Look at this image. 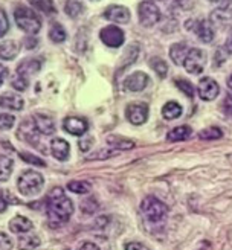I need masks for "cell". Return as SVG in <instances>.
I'll return each mask as SVG.
<instances>
[{"instance_id":"1","label":"cell","mask_w":232,"mask_h":250,"mask_svg":"<svg viewBox=\"0 0 232 250\" xmlns=\"http://www.w3.org/2000/svg\"><path fill=\"white\" fill-rule=\"evenodd\" d=\"M47 220L52 228H60L66 224L73 214V203L69 200L61 188H54L47 197Z\"/></svg>"},{"instance_id":"2","label":"cell","mask_w":232,"mask_h":250,"mask_svg":"<svg viewBox=\"0 0 232 250\" xmlns=\"http://www.w3.org/2000/svg\"><path fill=\"white\" fill-rule=\"evenodd\" d=\"M141 212L145 218V221H148L151 224L162 223L168 214V208L157 200L156 197H145L144 202L141 203Z\"/></svg>"},{"instance_id":"3","label":"cell","mask_w":232,"mask_h":250,"mask_svg":"<svg viewBox=\"0 0 232 250\" xmlns=\"http://www.w3.org/2000/svg\"><path fill=\"white\" fill-rule=\"evenodd\" d=\"M43 185H44V179L40 172L37 171H24L19 182H17V188H19V192L21 195H26V197H32L37 195L42 189H43Z\"/></svg>"},{"instance_id":"4","label":"cell","mask_w":232,"mask_h":250,"mask_svg":"<svg viewBox=\"0 0 232 250\" xmlns=\"http://www.w3.org/2000/svg\"><path fill=\"white\" fill-rule=\"evenodd\" d=\"M14 19H16L17 26L20 29H23L24 32L31 34V35L37 34L42 28L40 17L26 6H17L14 11Z\"/></svg>"},{"instance_id":"5","label":"cell","mask_w":232,"mask_h":250,"mask_svg":"<svg viewBox=\"0 0 232 250\" xmlns=\"http://www.w3.org/2000/svg\"><path fill=\"white\" fill-rule=\"evenodd\" d=\"M185 28L188 31H194L195 35L199 37V40H202L203 43H211L214 40L212 24L208 20H188L185 23Z\"/></svg>"},{"instance_id":"6","label":"cell","mask_w":232,"mask_h":250,"mask_svg":"<svg viewBox=\"0 0 232 250\" xmlns=\"http://www.w3.org/2000/svg\"><path fill=\"white\" fill-rule=\"evenodd\" d=\"M138 14H139L141 24L145 28L153 26V24H156L159 19H161V11H159V8L153 2H150V0H145V2L139 5Z\"/></svg>"},{"instance_id":"7","label":"cell","mask_w":232,"mask_h":250,"mask_svg":"<svg viewBox=\"0 0 232 250\" xmlns=\"http://www.w3.org/2000/svg\"><path fill=\"white\" fill-rule=\"evenodd\" d=\"M205 62H206L205 52H202L197 47H192V49H190L185 61H183V66H185L187 72H190L192 75H199L205 69Z\"/></svg>"},{"instance_id":"8","label":"cell","mask_w":232,"mask_h":250,"mask_svg":"<svg viewBox=\"0 0 232 250\" xmlns=\"http://www.w3.org/2000/svg\"><path fill=\"white\" fill-rule=\"evenodd\" d=\"M126 115L133 125H142L148 119V105L144 103H133L127 107Z\"/></svg>"},{"instance_id":"9","label":"cell","mask_w":232,"mask_h":250,"mask_svg":"<svg viewBox=\"0 0 232 250\" xmlns=\"http://www.w3.org/2000/svg\"><path fill=\"white\" fill-rule=\"evenodd\" d=\"M197 92H199L200 99H203V101H214L220 93V87L217 81H214L210 77H205L199 81Z\"/></svg>"},{"instance_id":"10","label":"cell","mask_w":232,"mask_h":250,"mask_svg":"<svg viewBox=\"0 0 232 250\" xmlns=\"http://www.w3.org/2000/svg\"><path fill=\"white\" fill-rule=\"evenodd\" d=\"M39 130H37L34 119H28V121H23L19 127L17 131V137H20L21 141H24L26 144L31 145H37L39 144Z\"/></svg>"},{"instance_id":"11","label":"cell","mask_w":232,"mask_h":250,"mask_svg":"<svg viewBox=\"0 0 232 250\" xmlns=\"http://www.w3.org/2000/svg\"><path fill=\"white\" fill-rule=\"evenodd\" d=\"M101 40L105 46L108 47H119L122 43H124V32H122L119 28L110 24V26L104 28L100 34Z\"/></svg>"},{"instance_id":"12","label":"cell","mask_w":232,"mask_h":250,"mask_svg":"<svg viewBox=\"0 0 232 250\" xmlns=\"http://www.w3.org/2000/svg\"><path fill=\"white\" fill-rule=\"evenodd\" d=\"M148 75L144 72H134L126 78L124 81V89L128 92H142L147 85H148Z\"/></svg>"},{"instance_id":"13","label":"cell","mask_w":232,"mask_h":250,"mask_svg":"<svg viewBox=\"0 0 232 250\" xmlns=\"http://www.w3.org/2000/svg\"><path fill=\"white\" fill-rule=\"evenodd\" d=\"M104 17L110 21L116 23H128L130 20V11L126 6L121 5H112L104 11Z\"/></svg>"},{"instance_id":"14","label":"cell","mask_w":232,"mask_h":250,"mask_svg":"<svg viewBox=\"0 0 232 250\" xmlns=\"http://www.w3.org/2000/svg\"><path fill=\"white\" fill-rule=\"evenodd\" d=\"M63 128L73 136H83L85 131H87V122H85V119H83V118L70 116L63 121Z\"/></svg>"},{"instance_id":"15","label":"cell","mask_w":232,"mask_h":250,"mask_svg":"<svg viewBox=\"0 0 232 250\" xmlns=\"http://www.w3.org/2000/svg\"><path fill=\"white\" fill-rule=\"evenodd\" d=\"M42 69V61L39 58H26L23 60L19 67H17V73L21 75V77H29V75H34L37 72H40Z\"/></svg>"},{"instance_id":"16","label":"cell","mask_w":232,"mask_h":250,"mask_svg":"<svg viewBox=\"0 0 232 250\" xmlns=\"http://www.w3.org/2000/svg\"><path fill=\"white\" fill-rule=\"evenodd\" d=\"M34 124H35V127L37 130H39L40 134H52L55 131V122L52 118H49V116H44V115H35L34 118Z\"/></svg>"},{"instance_id":"17","label":"cell","mask_w":232,"mask_h":250,"mask_svg":"<svg viewBox=\"0 0 232 250\" xmlns=\"http://www.w3.org/2000/svg\"><path fill=\"white\" fill-rule=\"evenodd\" d=\"M51 148H52V154H54V157L57 160H61V162L67 160L70 146H69V144L64 139H61V137H57V139L52 141Z\"/></svg>"},{"instance_id":"18","label":"cell","mask_w":232,"mask_h":250,"mask_svg":"<svg viewBox=\"0 0 232 250\" xmlns=\"http://www.w3.org/2000/svg\"><path fill=\"white\" fill-rule=\"evenodd\" d=\"M190 52V46L187 43H176L171 46L169 49V57L173 60L174 64H183V61H185L187 55Z\"/></svg>"},{"instance_id":"19","label":"cell","mask_w":232,"mask_h":250,"mask_svg":"<svg viewBox=\"0 0 232 250\" xmlns=\"http://www.w3.org/2000/svg\"><path fill=\"white\" fill-rule=\"evenodd\" d=\"M9 229L14 233H24V232H29L32 229V223L26 217L17 215L9 221Z\"/></svg>"},{"instance_id":"20","label":"cell","mask_w":232,"mask_h":250,"mask_svg":"<svg viewBox=\"0 0 232 250\" xmlns=\"http://www.w3.org/2000/svg\"><path fill=\"white\" fill-rule=\"evenodd\" d=\"M191 134H192V130L188 125H179V127H174L167 134V139L169 142H182V141H187Z\"/></svg>"},{"instance_id":"21","label":"cell","mask_w":232,"mask_h":250,"mask_svg":"<svg viewBox=\"0 0 232 250\" xmlns=\"http://www.w3.org/2000/svg\"><path fill=\"white\" fill-rule=\"evenodd\" d=\"M24 105L23 98L19 95H6L0 96V108H8V110H21Z\"/></svg>"},{"instance_id":"22","label":"cell","mask_w":232,"mask_h":250,"mask_svg":"<svg viewBox=\"0 0 232 250\" xmlns=\"http://www.w3.org/2000/svg\"><path fill=\"white\" fill-rule=\"evenodd\" d=\"M20 51V47L16 42L6 40L3 43H0V58L3 60H14Z\"/></svg>"},{"instance_id":"23","label":"cell","mask_w":232,"mask_h":250,"mask_svg":"<svg viewBox=\"0 0 232 250\" xmlns=\"http://www.w3.org/2000/svg\"><path fill=\"white\" fill-rule=\"evenodd\" d=\"M107 144L112 146V149H116V151L131 149L134 146V144L130 139H124V137H119V136H108L107 137Z\"/></svg>"},{"instance_id":"24","label":"cell","mask_w":232,"mask_h":250,"mask_svg":"<svg viewBox=\"0 0 232 250\" xmlns=\"http://www.w3.org/2000/svg\"><path fill=\"white\" fill-rule=\"evenodd\" d=\"M182 105L180 104H177L176 101H169V103H167L165 105H164V108H162V115H164V118L165 119H168V121H173V119H177V118H180L182 116Z\"/></svg>"},{"instance_id":"25","label":"cell","mask_w":232,"mask_h":250,"mask_svg":"<svg viewBox=\"0 0 232 250\" xmlns=\"http://www.w3.org/2000/svg\"><path fill=\"white\" fill-rule=\"evenodd\" d=\"M64 11H66V14L69 17L75 19V17L81 16L84 12V5H83L81 0H66Z\"/></svg>"},{"instance_id":"26","label":"cell","mask_w":232,"mask_h":250,"mask_svg":"<svg viewBox=\"0 0 232 250\" xmlns=\"http://www.w3.org/2000/svg\"><path fill=\"white\" fill-rule=\"evenodd\" d=\"M42 240L39 238V235H24L19 240V249L20 250H34L35 247H39Z\"/></svg>"},{"instance_id":"27","label":"cell","mask_w":232,"mask_h":250,"mask_svg":"<svg viewBox=\"0 0 232 250\" xmlns=\"http://www.w3.org/2000/svg\"><path fill=\"white\" fill-rule=\"evenodd\" d=\"M12 167H14V164H12L11 157L0 156V182H6L11 177Z\"/></svg>"},{"instance_id":"28","label":"cell","mask_w":232,"mask_h":250,"mask_svg":"<svg viewBox=\"0 0 232 250\" xmlns=\"http://www.w3.org/2000/svg\"><path fill=\"white\" fill-rule=\"evenodd\" d=\"M66 37H67V34L60 23L51 24V29H49V39H51L54 43H63L66 40Z\"/></svg>"},{"instance_id":"29","label":"cell","mask_w":232,"mask_h":250,"mask_svg":"<svg viewBox=\"0 0 232 250\" xmlns=\"http://www.w3.org/2000/svg\"><path fill=\"white\" fill-rule=\"evenodd\" d=\"M29 3L32 8L44 12V14H52V12H55V5L52 0H29Z\"/></svg>"},{"instance_id":"30","label":"cell","mask_w":232,"mask_h":250,"mask_svg":"<svg viewBox=\"0 0 232 250\" xmlns=\"http://www.w3.org/2000/svg\"><path fill=\"white\" fill-rule=\"evenodd\" d=\"M150 66L153 67V70L159 75V78H165L167 77V73H168V66H167V62L162 60V58H159V57H154L150 60Z\"/></svg>"},{"instance_id":"31","label":"cell","mask_w":232,"mask_h":250,"mask_svg":"<svg viewBox=\"0 0 232 250\" xmlns=\"http://www.w3.org/2000/svg\"><path fill=\"white\" fill-rule=\"evenodd\" d=\"M222 136H223V133H222V130H220V128L210 127V128H203L199 133V139H202V141H217Z\"/></svg>"},{"instance_id":"32","label":"cell","mask_w":232,"mask_h":250,"mask_svg":"<svg viewBox=\"0 0 232 250\" xmlns=\"http://www.w3.org/2000/svg\"><path fill=\"white\" fill-rule=\"evenodd\" d=\"M80 209L83 214L85 215H90V214H95V212L98 210V202L95 197H89V198H84L81 205H80Z\"/></svg>"},{"instance_id":"33","label":"cell","mask_w":232,"mask_h":250,"mask_svg":"<svg viewBox=\"0 0 232 250\" xmlns=\"http://www.w3.org/2000/svg\"><path fill=\"white\" fill-rule=\"evenodd\" d=\"M231 19H232V14L225 9H215L211 14V20L214 23H218V24H228Z\"/></svg>"},{"instance_id":"34","label":"cell","mask_w":232,"mask_h":250,"mask_svg":"<svg viewBox=\"0 0 232 250\" xmlns=\"http://www.w3.org/2000/svg\"><path fill=\"white\" fill-rule=\"evenodd\" d=\"M67 189L72 191V192H75V194H87L90 191V183L87 182H70L67 185Z\"/></svg>"},{"instance_id":"35","label":"cell","mask_w":232,"mask_h":250,"mask_svg":"<svg viewBox=\"0 0 232 250\" xmlns=\"http://www.w3.org/2000/svg\"><path fill=\"white\" fill-rule=\"evenodd\" d=\"M12 87H14L16 90H19V92H23V90H26L28 89V78L26 77H21V75H19V73H16V77L12 78Z\"/></svg>"},{"instance_id":"36","label":"cell","mask_w":232,"mask_h":250,"mask_svg":"<svg viewBox=\"0 0 232 250\" xmlns=\"http://www.w3.org/2000/svg\"><path fill=\"white\" fill-rule=\"evenodd\" d=\"M176 85H177L179 89H180L183 93H185L187 96H190V98L194 96V87H192V84H191L190 81L183 80V78H179V80H176Z\"/></svg>"},{"instance_id":"37","label":"cell","mask_w":232,"mask_h":250,"mask_svg":"<svg viewBox=\"0 0 232 250\" xmlns=\"http://www.w3.org/2000/svg\"><path fill=\"white\" fill-rule=\"evenodd\" d=\"M16 118L8 113H0V130H9L14 127Z\"/></svg>"},{"instance_id":"38","label":"cell","mask_w":232,"mask_h":250,"mask_svg":"<svg viewBox=\"0 0 232 250\" xmlns=\"http://www.w3.org/2000/svg\"><path fill=\"white\" fill-rule=\"evenodd\" d=\"M20 157L26 162V164H32V165H37V167H44V162L40 159V157H35L29 153H20Z\"/></svg>"},{"instance_id":"39","label":"cell","mask_w":232,"mask_h":250,"mask_svg":"<svg viewBox=\"0 0 232 250\" xmlns=\"http://www.w3.org/2000/svg\"><path fill=\"white\" fill-rule=\"evenodd\" d=\"M115 154H118L116 149H105V151H103V149H100L96 154H92L87 157V160H96V159H108V157H113Z\"/></svg>"},{"instance_id":"40","label":"cell","mask_w":232,"mask_h":250,"mask_svg":"<svg viewBox=\"0 0 232 250\" xmlns=\"http://www.w3.org/2000/svg\"><path fill=\"white\" fill-rule=\"evenodd\" d=\"M9 28V23H8V17H6V12L0 8V37H3L6 34Z\"/></svg>"},{"instance_id":"41","label":"cell","mask_w":232,"mask_h":250,"mask_svg":"<svg viewBox=\"0 0 232 250\" xmlns=\"http://www.w3.org/2000/svg\"><path fill=\"white\" fill-rule=\"evenodd\" d=\"M12 249V240L6 233L0 232V250H11Z\"/></svg>"},{"instance_id":"42","label":"cell","mask_w":232,"mask_h":250,"mask_svg":"<svg viewBox=\"0 0 232 250\" xmlns=\"http://www.w3.org/2000/svg\"><path fill=\"white\" fill-rule=\"evenodd\" d=\"M222 111L226 116H232V96H226L222 103Z\"/></svg>"},{"instance_id":"43","label":"cell","mask_w":232,"mask_h":250,"mask_svg":"<svg viewBox=\"0 0 232 250\" xmlns=\"http://www.w3.org/2000/svg\"><path fill=\"white\" fill-rule=\"evenodd\" d=\"M126 250H150V249L147 247L145 244H142V243L133 241V243H128V244L126 246Z\"/></svg>"},{"instance_id":"44","label":"cell","mask_w":232,"mask_h":250,"mask_svg":"<svg viewBox=\"0 0 232 250\" xmlns=\"http://www.w3.org/2000/svg\"><path fill=\"white\" fill-rule=\"evenodd\" d=\"M92 142H93L92 137H85V139L80 141V149H83V151H87V149L90 148V145H92Z\"/></svg>"},{"instance_id":"45","label":"cell","mask_w":232,"mask_h":250,"mask_svg":"<svg viewBox=\"0 0 232 250\" xmlns=\"http://www.w3.org/2000/svg\"><path fill=\"white\" fill-rule=\"evenodd\" d=\"M78 250H100V247H98L96 244H93V243H90V241H85V243H83L80 246Z\"/></svg>"},{"instance_id":"46","label":"cell","mask_w":232,"mask_h":250,"mask_svg":"<svg viewBox=\"0 0 232 250\" xmlns=\"http://www.w3.org/2000/svg\"><path fill=\"white\" fill-rule=\"evenodd\" d=\"M24 46H26L28 49H34L37 46V40L34 39V37H28V39H24Z\"/></svg>"},{"instance_id":"47","label":"cell","mask_w":232,"mask_h":250,"mask_svg":"<svg viewBox=\"0 0 232 250\" xmlns=\"http://www.w3.org/2000/svg\"><path fill=\"white\" fill-rule=\"evenodd\" d=\"M225 51H226V52H229V54H232V31H231L229 37L226 39V43H225Z\"/></svg>"},{"instance_id":"48","label":"cell","mask_w":232,"mask_h":250,"mask_svg":"<svg viewBox=\"0 0 232 250\" xmlns=\"http://www.w3.org/2000/svg\"><path fill=\"white\" fill-rule=\"evenodd\" d=\"M6 77H8V69H6L5 66L0 64V85L3 84V81H5Z\"/></svg>"},{"instance_id":"49","label":"cell","mask_w":232,"mask_h":250,"mask_svg":"<svg viewBox=\"0 0 232 250\" xmlns=\"http://www.w3.org/2000/svg\"><path fill=\"white\" fill-rule=\"evenodd\" d=\"M5 209H6V202H5L2 192H0V212H3Z\"/></svg>"},{"instance_id":"50","label":"cell","mask_w":232,"mask_h":250,"mask_svg":"<svg viewBox=\"0 0 232 250\" xmlns=\"http://www.w3.org/2000/svg\"><path fill=\"white\" fill-rule=\"evenodd\" d=\"M228 87H229V90L232 92V73H231V77L228 78Z\"/></svg>"},{"instance_id":"51","label":"cell","mask_w":232,"mask_h":250,"mask_svg":"<svg viewBox=\"0 0 232 250\" xmlns=\"http://www.w3.org/2000/svg\"><path fill=\"white\" fill-rule=\"evenodd\" d=\"M210 2H222V0H210Z\"/></svg>"},{"instance_id":"52","label":"cell","mask_w":232,"mask_h":250,"mask_svg":"<svg viewBox=\"0 0 232 250\" xmlns=\"http://www.w3.org/2000/svg\"><path fill=\"white\" fill-rule=\"evenodd\" d=\"M64 250H70V249H64Z\"/></svg>"}]
</instances>
